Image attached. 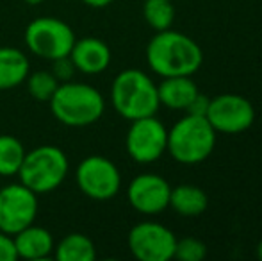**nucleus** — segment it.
<instances>
[{"label": "nucleus", "instance_id": "1", "mask_svg": "<svg viewBox=\"0 0 262 261\" xmlns=\"http://www.w3.org/2000/svg\"><path fill=\"white\" fill-rule=\"evenodd\" d=\"M146 63L156 75H193L204 63L200 45L187 34L173 29L159 31L146 45Z\"/></svg>", "mask_w": 262, "mask_h": 261}, {"label": "nucleus", "instance_id": "2", "mask_svg": "<svg viewBox=\"0 0 262 261\" xmlns=\"http://www.w3.org/2000/svg\"><path fill=\"white\" fill-rule=\"evenodd\" d=\"M50 113L66 127H88L105 113V98L95 86L80 81L61 83L49 101Z\"/></svg>", "mask_w": 262, "mask_h": 261}, {"label": "nucleus", "instance_id": "3", "mask_svg": "<svg viewBox=\"0 0 262 261\" xmlns=\"http://www.w3.org/2000/svg\"><path fill=\"white\" fill-rule=\"evenodd\" d=\"M111 104L114 111L128 122L152 116L161 108L157 84L143 70H121L111 84Z\"/></svg>", "mask_w": 262, "mask_h": 261}, {"label": "nucleus", "instance_id": "4", "mask_svg": "<svg viewBox=\"0 0 262 261\" xmlns=\"http://www.w3.org/2000/svg\"><path fill=\"white\" fill-rule=\"evenodd\" d=\"M68 172L70 159L64 150L57 145H38L25 152L18 177L36 195H47L66 181Z\"/></svg>", "mask_w": 262, "mask_h": 261}, {"label": "nucleus", "instance_id": "5", "mask_svg": "<svg viewBox=\"0 0 262 261\" xmlns=\"http://www.w3.org/2000/svg\"><path fill=\"white\" fill-rule=\"evenodd\" d=\"M216 134L214 127L205 116L191 115L173 124L168 129V154L180 165H198L205 161L212 154L216 147Z\"/></svg>", "mask_w": 262, "mask_h": 261}, {"label": "nucleus", "instance_id": "6", "mask_svg": "<svg viewBox=\"0 0 262 261\" xmlns=\"http://www.w3.org/2000/svg\"><path fill=\"white\" fill-rule=\"evenodd\" d=\"M77 36L68 22L57 16H39L29 22L24 31V43L31 54L54 61L70 54Z\"/></svg>", "mask_w": 262, "mask_h": 261}, {"label": "nucleus", "instance_id": "7", "mask_svg": "<svg viewBox=\"0 0 262 261\" xmlns=\"http://www.w3.org/2000/svg\"><path fill=\"white\" fill-rule=\"evenodd\" d=\"M75 183L80 193L91 200H109L120 193L121 174L114 161L93 154L77 165Z\"/></svg>", "mask_w": 262, "mask_h": 261}, {"label": "nucleus", "instance_id": "8", "mask_svg": "<svg viewBox=\"0 0 262 261\" xmlns=\"http://www.w3.org/2000/svg\"><path fill=\"white\" fill-rule=\"evenodd\" d=\"M128 251L139 261H169L175 256L177 236L164 224L145 220L128 231Z\"/></svg>", "mask_w": 262, "mask_h": 261}, {"label": "nucleus", "instance_id": "9", "mask_svg": "<svg viewBox=\"0 0 262 261\" xmlns=\"http://www.w3.org/2000/svg\"><path fill=\"white\" fill-rule=\"evenodd\" d=\"M168 145V129L156 115L132 120L125 136V149L130 159L150 165L161 159Z\"/></svg>", "mask_w": 262, "mask_h": 261}, {"label": "nucleus", "instance_id": "10", "mask_svg": "<svg viewBox=\"0 0 262 261\" xmlns=\"http://www.w3.org/2000/svg\"><path fill=\"white\" fill-rule=\"evenodd\" d=\"M38 197L25 185L9 183L0 188V231L16 234L18 231L36 222L38 216Z\"/></svg>", "mask_w": 262, "mask_h": 261}, {"label": "nucleus", "instance_id": "11", "mask_svg": "<svg viewBox=\"0 0 262 261\" xmlns=\"http://www.w3.org/2000/svg\"><path fill=\"white\" fill-rule=\"evenodd\" d=\"M205 118L216 132L239 134L253 126L255 108L246 97L237 93H223L210 98Z\"/></svg>", "mask_w": 262, "mask_h": 261}, {"label": "nucleus", "instance_id": "12", "mask_svg": "<svg viewBox=\"0 0 262 261\" xmlns=\"http://www.w3.org/2000/svg\"><path fill=\"white\" fill-rule=\"evenodd\" d=\"M171 186L162 175L145 172L136 175L127 188V198L132 209L146 216L159 215L169 208Z\"/></svg>", "mask_w": 262, "mask_h": 261}, {"label": "nucleus", "instance_id": "13", "mask_svg": "<svg viewBox=\"0 0 262 261\" xmlns=\"http://www.w3.org/2000/svg\"><path fill=\"white\" fill-rule=\"evenodd\" d=\"M68 56L77 72L84 75H98L105 72L113 59L109 45L104 39L95 38V36L75 39Z\"/></svg>", "mask_w": 262, "mask_h": 261}, {"label": "nucleus", "instance_id": "14", "mask_svg": "<svg viewBox=\"0 0 262 261\" xmlns=\"http://www.w3.org/2000/svg\"><path fill=\"white\" fill-rule=\"evenodd\" d=\"M14 249H16V256L21 259L29 261H39L47 259L54 254L55 240L49 229L41 226L31 224L25 229L18 231L13 234Z\"/></svg>", "mask_w": 262, "mask_h": 261}, {"label": "nucleus", "instance_id": "15", "mask_svg": "<svg viewBox=\"0 0 262 261\" xmlns=\"http://www.w3.org/2000/svg\"><path fill=\"white\" fill-rule=\"evenodd\" d=\"M198 93L200 90L191 75L162 77L161 84H157L159 104L173 111H187Z\"/></svg>", "mask_w": 262, "mask_h": 261}, {"label": "nucleus", "instance_id": "16", "mask_svg": "<svg viewBox=\"0 0 262 261\" xmlns=\"http://www.w3.org/2000/svg\"><path fill=\"white\" fill-rule=\"evenodd\" d=\"M31 72V61L16 47H0V91L13 90L25 83Z\"/></svg>", "mask_w": 262, "mask_h": 261}, {"label": "nucleus", "instance_id": "17", "mask_svg": "<svg viewBox=\"0 0 262 261\" xmlns=\"http://www.w3.org/2000/svg\"><path fill=\"white\" fill-rule=\"evenodd\" d=\"M169 208L182 216H198L209 208V197L200 186L179 185L169 193Z\"/></svg>", "mask_w": 262, "mask_h": 261}, {"label": "nucleus", "instance_id": "18", "mask_svg": "<svg viewBox=\"0 0 262 261\" xmlns=\"http://www.w3.org/2000/svg\"><path fill=\"white\" fill-rule=\"evenodd\" d=\"M52 256L57 261H95L97 247L86 234L68 233L55 244Z\"/></svg>", "mask_w": 262, "mask_h": 261}, {"label": "nucleus", "instance_id": "19", "mask_svg": "<svg viewBox=\"0 0 262 261\" xmlns=\"http://www.w3.org/2000/svg\"><path fill=\"white\" fill-rule=\"evenodd\" d=\"M25 147L16 136L0 134V177L18 175L25 157Z\"/></svg>", "mask_w": 262, "mask_h": 261}, {"label": "nucleus", "instance_id": "20", "mask_svg": "<svg viewBox=\"0 0 262 261\" xmlns=\"http://www.w3.org/2000/svg\"><path fill=\"white\" fill-rule=\"evenodd\" d=\"M143 18L157 32L171 29L173 20H175V6L171 0H145Z\"/></svg>", "mask_w": 262, "mask_h": 261}, {"label": "nucleus", "instance_id": "21", "mask_svg": "<svg viewBox=\"0 0 262 261\" xmlns=\"http://www.w3.org/2000/svg\"><path fill=\"white\" fill-rule=\"evenodd\" d=\"M25 84H27V91L32 98L39 102H49L57 90L59 81L55 79L50 70H36V72H29Z\"/></svg>", "mask_w": 262, "mask_h": 261}, {"label": "nucleus", "instance_id": "22", "mask_svg": "<svg viewBox=\"0 0 262 261\" xmlns=\"http://www.w3.org/2000/svg\"><path fill=\"white\" fill-rule=\"evenodd\" d=\"M173 258L180 261H204L207 258V245L200 238L186 236L182 240H177Z\"/></svg>", "mask_w": 262, "mask_h": 261}, {"label": "nucleus", "instance_id": "23", "mask_svg": "<svg viewBox=\"0 0 262 261\" xmlns=\"http://www.w3.org/2000/svg\"><path fill=\"white\" fill-rule=\"evenodd\" d=\"M50 72L54 73V77L61 83H68V81H73V75L77 73L75 66H73L72 59L70 56H64V57H59V59H54L52 61V68Z\"/></svg>", "mask_w": 262, "mask_h": 261}, {"label": "nucleus", "instance_id": "24", "mask_svg": "<svg viewBox=\"0 0 262 261\" xmlns=\"http://www.w3.org/2000/svg\"><path fill=\"white\" fill-rule=\"evenodd\" d=\"M18 259L16 249H14L13 236L0 231V261H14Z\"/></svg>", "mask_w": 262, "mask_h": 261}, {"label": "nucleus", "instance_id": "25", "mask_svg": "<svg viewBox=\"0 0 262 261\" xmlns=\"http://www.w3.org/2000/svg\"><path fill=\"white\" fill-rule=\"evenodd\" d=\"M209 97H205L204 93H198L194 97V101L191 102V106L187 108L186 113H191V115H200V116H205L207 113V108H209Z\"/></svg>", "mask_w": 262, "mask_h": 261}, {"label": "nucleus", "instance_id": "26", "mask_svg": "<svg viewBox=\"0 0 262 261\" xmlns=\"http://www.w3.org/2000/svg\"><path fill=\"white\" fill-rule=\"evenodd\" d=\"M84 6L91 7V9H104V7L111 6L114 0H80Z\"/></svg>", "mask_w": 262, "mask_h": 261}, {"label": "nucleus", "instance_id": "27", "mask_svg": "<svg viewBox=\"0 0 262 261\" xmlns=\"http://www.w3.org/2000/svg\"><path fill=\"white\" fill-rule=\"evenodd\" d=\"M27 6H39V4H43L45 0H24Z\"/></svg>", "mask_w": 262, "mask_h": 261}, {"label": "nucleus", "instance_id": "28", "mask_svg": "<svg viewBox=\"0 0 262 261\" xmlns=\"http://www.w3.org/2000/svg\"><path fill=\"white\" fill-rule=\"evenodd\" d=\"M257 258L262 261V240L259 242V245H257Z\"/></svg>", "mask_w": 262, "mask_h": 261}]
</instances>
